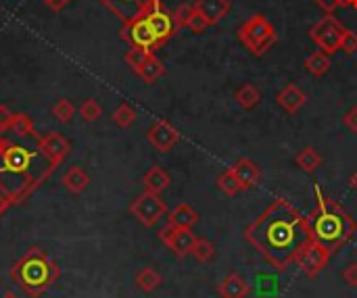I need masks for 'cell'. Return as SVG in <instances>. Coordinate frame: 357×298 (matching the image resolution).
Wrapping results in <instances>:
<instances>
[{"instance_id":"obj_42","label":"cell","mask_w":357,"mask_h":298,"mask_svg":"<svg viewBox=\"0 0 357 298\" xmlns=\"http://www.w3.org/2000/svg\"><path fill=\"white\" fill-rule=\"evenodd\" d=\"M71 0H44V4L50 8V10H63Z\"/></svg>"},{"instance_id":"obj_33","label":"cell","mask_w":357,"mask_h":298,"mask_svg":"<svg viewBox=\"0 0 357 298\" xmlns=\"http://www.w3.org/2000/svg\"><path fill=\"white\" fill-rule=\"evenodd\" d=\"M79 115H82V119H84V121H88V123L98 121V119H100V115H102V107H100L94 98H88V100H84V102H82V107H79Z\"/></svg>"},{"instance_id":"obj_37","label":"cell","mask_w":357,"mask_h":298,"mask_svg":"<svg viewBox=\"0 0 357 298\" xmlns=\"http://www.w3.org/2000/svg\"><path fill=\"white\" fill-rule=\"evenodd\" d=\"M343 280L347 286L357 288V263H349L345 269H343Z\"/></svg>"},{"instance_id":"obj_40","label":"cell","mask_w":357,"mask_h":298,"mask_svg":"<svg viewBox=\"0 0 357 298\" xmlns=\"http://www.w3.org/2000/svg\"><path fill=\"white\" fill-rule=\"evenodd\" d=\"M343 121H345V125H347V127H349L351 132H357V107L349 109V111L345 113Z\"/></svg>"},{"instance_id":"obj_24","label":"cell","mask_w":357,"mask_h":298,"mask_svg":"<svg viewBox=\"0 0 357 298\" xmlns=\"http://www.w3.org/2000/svg\"><path fill=\"white\" fill-rule=\"evenodd\" d=\"M333 61H331V54H326L324 50H318L314 54H310L305 58V69L314 75V77H322L324 73H328Z\"/></svg>"},{"instance_id":"obj_8","label":"cell","mask_w":357,"mask_h":298,"mask_svg":"<svg viewBox=\"0 0 357 298\" xmlns=\"http://www.w3.org/2000/svg\"><path fill=\"white\" fill-rule=\"evenodd\" d=\"M119 36H121V40H126L130 46L144 48V50H149V52H155V50H159V48L163 46V44L159 42L157 33L153 31V27H151V23L146 21L144 15L138 17V19H134V21H130V23H123Z\"/></svg>"},{"instance_id":"obj_39","label":"cell","mask_w":357,"mask_h":298,"mask_svg":"<svg viewBox=\"0 0 357 298\" xmlns=\"http://www.w3.org/2000/svg\"><path fill=\"white\" fill-rule=\"evenodd\" d=\"M326 15H333L339 6H341V0H314Z\"/></svg>"},{"instance_id":"obj_34","label":"cell","mask_w":357,"mask_h":298,"mask_svg":"<svg viewBox=\"0 0 357 298\" xmlns=\"http://www.w3.org/2000/svg\"><path fill=\"white\" fill-rule=\"evenodd\" d=\"M192 15H195V4L182 2V4H180L176 10H174V19H176V25H178V29H180V27H186Z\"/></svg>"},{"instance_id":"obj_14","label":"cell","mask_w":357,"mask_h":298,"mask_svg":"<svg viewBox=\"0 0 357 298\" xmlns=\"http://www.w3.org/2000/svg\"><path fill=\"white\" fill-rule=\"evenodd\" d=\"M102 2L115 17L121 19V23H130L142 15L157 2V0H98Z\"/></svg>"},{"instance_id":"obj_18","label":"cell","mask_w":357,"mask_h":298,"mask_svg":"<svg viewBox=\"0 0 357 298\" xmlns=\"http://www.w3.org/2000/svg\"><path fill=\"white\" fill-rule=\"evenodd\" d=\"M276 100H278V104H280L287 113H297V111L305 104L307 96H305V92H303L299 86L289 84L287 88H282V90L278 92Z\"/></svg>"},{"instance_id":"obj_43","label":"cell","mask_w":357,"mask_h":298,"mask_svg":"<svg viewBox=\"0 0 357 298\" xmlns=\"http://www.w3.org/2000/svg\"><path fill=\"white\" fill-rule=\"evenodd\" d=\"M6 146H8V142L0 136V157H2V152H4V148H6Z\"/></svg>"},{"instance_id":"obj_30","label":"cell","mask_w":357,"mask_h":298,"mask_svg":"<svg viewBox=\"0 0 357 298\" xmlns=\"http://www.w3.org/2000/svg\"><path fill=\"white\" fill-rule=\"evenodd\" d=\"M52 115H54V119H56L59 123H69V121L73 119V115H75V107H73L71 100L59 98V100L52 104Z\"/></svg>"},{"instance_id":"obj_13","label":"cell","mask_w":357,"mask_h":298,"mask_svg":"<svg viewBox=\"0 0 357 298\" xmlns=\"http://www.w3.org/2000/svg\"><path fill=\"white\" fill-rule=\"evenodd\" d=\"M149 144L159 150V152H169L178 142H180V132L167 121V119H159L151 125L149 134H146Z\"/></svg>"},{"instance_id":"obj_9","label":"cell","mask_w":357,"mask_h":298,"mask_svg":"<svg viewBox=\"0 0 357 298\" xmlns=\"http://www.w3.org/2000/svg\"><path fill=\"white\" fill-rule=\"evenodd\" d=\"M36 140H38V152L48 161L46 173L50 175V173L69 157L71 144H69V140H67L63 134H59V132H48V134H42V136L36 134Z\"/></svg>"},{"instance_id":"obj_46","label":"cell","mask_w":357,"mask_h":298,"mask_svg":"<svg viewBox=\"0 0 357 298\" xmlns=\"http://www.w3.org/2000/svg\"><path fill=\"white\" fill-rule=\"evenodd\" d=\"M2 298H19V297H15L13 292H6V295H4V297H2Z\"/></svg>"},{"instance_id":"obj_28","label":"cell","mask_w":357,"mask_h":298,"mask_svg":"<svg viewBox=\"0 0 357 298\" xmlns=\"http://www.w3.org/2000/svg\"><path fill=\"white\" fill-rule=\"evenodd\" d=\"M192 257L199 261V263H209L213 261L215 257V244L207 238H197L195 242V249H192Z\"/></svg>"},{"instance_id":"obj_16","label":"cell","mask_w":357,"mask_h":298,"mask_svg":"<svg viewBox=\"0 0 357 298\" xmlns=\"http://www.w3.org/2000/svg\"><path fill=\"white\" fill-rule=\"evenodd\" d=\"M249 292H251V288H249L247 280L241 274H236V272L228 274L218 284V295L222 298H247Z\"/></svg>"},{"instance_id":"obj_19","label":"cell","mask_w":357,"mask_h":298,"mask_svg":"<svg viewBox=\"0 0 357 298\" xmlns=\"http://www.w3.org/2000/svg\"><path fill=\"white\" fill-rule=\"evenodd\" d=\"M142 184H144V190L155 192V194H161L163 190L169 188L172 178H169V173H167L163 167L155 165V167H151V169L142 175Z\"/></svg>"},{"instance_id":"obj_38","label":"cell","mask_w":357,"mask_h":298,"mask_svg":"<svg viewBox=\"0 0 357 298\" xmlns=\"http://www.w3.org/2000/svg\"><path fill=\"white\" fill-rule=\"evenodd\" d=\"M13 115H15V113H10V109H8L6 104H0V132H6V130H10Z\"/></svg>"},{"instance_id":"obj_23","label":"cell","mask_w":357,"mask_h":298,"mask_svg":"<svg viewBox=\"0 0 357 298\" xmlns=\"http://www.w3.org/2000/svg\"><path fill=\"white\" fill-rule=\"evenodd\" d=\"M295 163H297V167H299L301 171L314 173V171H318V167L322 165V157H320V152H318L316 148L305 146V148L299 150V155L295 157Z\"/></svg>"},{"instance_id":"obj_27","label":"cell","mask_w":357,"mask_h":298,"mask_svg":"<svg viewBox=\"0 0 357 298\" xmlns=\"http://www.w3.org/2000/svg\"><path fill=\"white\" fill-rule=\"evenodd\" d=\"M10 132L19 138H27V136H36V125L27 113H15L10 121Z\"/></svg>"},{"instance_id":"obj_25","label":"cell","mask_w":357,"mask_h":298,"mask_svg":"<svg viewBox=\"0 0 357 298\" xmlns=\"http://www.w3.org/2000/svg\"><path fill=\"white\" fill-rule=\"evenodd\" d=\"M144 84H153V81H157L159 77H163L165 75V65L155 56V54H151V58L140 67V71L136 73Z\"/></svg>"},{"instance_id":"obj_6","label":"cell","mask_w":357,"mask_h":298,"mask_svg":"<svg viewBox=\"0 0 357 298\" xmlns=\"http://www.w3.org/2000/svg\"><path fill=\"white\" fill-rule=\"evenodd\" d=\"M345 31H347L345 25L335 15H324L310 29V38L316 42V46L320 50H324L326 54H335L341 50V40H343Z\"/></svg>"},{"instance_id":"obj_12","label":"cell","mask_w":357,"mask_h":298,"mask_svg":"<svg viewBox=\"0 0 357 298\" xmlns=\"http://www.w3.org/2000/svg\"><path fill=\"white\" fill-rule=\"evenodd\" d=\"M146 21L151 23L153 31L157 33L159 42L165 44L169 38H174L178 33V25H176V19H174V13H169L161 0H157L149 10H146Z\"/></svg>"},{"instance_id":"obj_32","label":"cell","mask_w":357,"mask_h":298,"mask_svg":"<svg viewBox=\"0 0 357 298\" xmlns=\"http://www.w3.org/2000/svg\"><path fill=\"white\" fill-rule=\"evenodd\" d=\"M218 188H220L224 194H228V196H234V194L241 192V184H238L236 175L232 173V169L224 171V173L218 178Z\"/></svg>"},{"instance_id":"obj_21","label":"cell","mask_w":357,"mask_h":298,"mask_svg":"<svg viewBox=\"0 0 357 298\" xmlns=\"http://www.w3.org/2000/svg\"><path fill=\"white\" fill-rule=\"evenodd\" d=\"M169 224L176 226V228H188L192 230L197 224H199V213L188 205V203H180L172 213H169Z\"/></svg>"},{"instance_id":"obj_1","label":"cell","mask_w":357,"mask_h":298,"mask_svg":"<svg viewBox=\"0 0 357 298\" xmlns=\"http://www.w3.org/2000/svg\"><path fill=\"white\" fill-rule=\"evenodd\" d=\"M245 238L278 269H287L312 240L307 219L284 198H276L247 230Z\"/></svg>"},{"instance_id":"obj_2","label":"cell","mask_w":357,"mask_h":298,"mask_svg":"<svg viewBox=\"0 0 357 298\" xmlns=\"http://www.w3.org/2000/svg\"><path fill=\"white\" fill-rule=\"evenodd\" d=\"M316 196H318L316 209L307 217L310 234L316 242H320L333 255L335 251H339L343 244H347L354 238V234L357 232V224L339 203L322 196L320 188H316Z\"/></svg>"},{"instance_id":"obj_45","label":"cell","mask_w":357,"mask_h":298,"mask_svg":"<svg viewBox=\"0 0 357 298\" xmlns=\"http://www.w3.org/2000/svg\"><path fill=\"white\" fill-rule=\"evenodd\" d=\"M354 4V0H341V6H351Z\"/></svg>"},{"instance_id":"obj_3","label":"cell","mask_w":357,"mask_h":298,"mask_svg":"<svg viewBox=\"0 0 357 298\" xmlns=\"http://www.w3.org/2000/svg\"><path fill=\"white\" fill-rule=\"evenodd\" d=\"M10 280L27 297H42L61 276L59 265L38 246L29 249L8 272Z\"/></svg>"},{"instance_id":"obj_5","label":"cell","mask_w":357,"mask_h":298,"mask_svg":"<svg viewBox=\"0 0 357 298\" xmlns=\"http://www.w3.org/2000/svg\"><path fill=\"white\" fill-rule=\"evenodd\" d=\"M31 161H33V152L23 148V146H15L8 142V146L4 148L2 157H0V173H8L17 180L23 182H33L36 186L42 184L40 178H31L29 169H31Z\"/></svg>"},{"instance_id":"obj_26","label":"cell","mask_w":357,"mask_h":298,"mask_svg":"<svg viewBox=\"0 0 357 298\" xmlns=\"http://www.w3.org/2000/svg\"><path fill=\"white\" fill-rule=\"evenodd\" d=\"M234 100H236V104H238V107H243V109L251 111V109H255V107L259 104V100H261V92H259L253 84H245L243 88H238V90H236Z\"/></svg>"},{"instance_id":"obj_10","label":"cell","mask_w":357,"mask_h":298,"mask_svg":"<svg viewBox=\"0 0 357 298\" xmlns=\"http://www.w3.org/2000/svg\"><path fill=\"white\" fill-rule=\"evenodd\" d=\"M331 259V251L324 249L320 242H316L314 238L310 242L303 244V249L297 253L295 257V263L301 267V272L307 276V278H316L328 263Z\"/></svg>"},{"instance_id":"obj_17","label":"cell","mask_w":357,"mask_h":298,"mask_svg":"<svg viewBox=\"0 0 357 298\" xmlns=\"http://www.w3.org/2000/svg\"><path fill=\"white\" fill-rule=\"evenodd\" d=\"M195 8L209 21V25L220 23L232 8L230 0H197Z\"/></svg>"},{"instance_id":"obj_47","label":"cell","mask_w":357,"mask_h":298,"mask_svg":"<svg viewBox=\"0 0 357 298\" xmlns=\"http://www.w3.org/2000/svg\"><path fill=\"white\" fill-rule=\"evenodd\" d=\"M351 8H356V10H357V0H354V4H351Z\"/></svg>"},{"instance_id":"obj_11","label":"cell","mask_w":357,"mask_h":298,"mask_svg":"<svg viewBox=\"0 0 357 298\" xmlns=\"http://www.w3.org/2000/svg\"><path fill=\"white\" fill-rule=\"evenodd\" d=\"M159 240L180 259H184L186 255H192L197 236L192 234V230L188 228H176L172 224H167L165 228L159 230Z\"/></svg>"},{"instance_id":"obj_29","label":"cell","mask_w":357,"mask_h":298,"mask_svg":"<svg viewBox=\"0 0 357 298\" xmlns=\"http://www.w3.org/2000/svg\"><path fill=\"white\" fill-rule=\"evenodd\" d=\"M151 54H155V52H149V50H144V48L130 46V50L126 52V65H128L134 73H138L140 67L151 58Z\"/></svg>"},{"instance_id":"obj_4","label":"cell","mask_w":357,"mask_h":298,"mask_svg":"<svg viewBox=\"0 0 357 298\" xmlns=\"http://www.w3.org/2000/svg\"><path fill=\"white\" fill-rule=\"evenodd\" d=\"M238 40L251 50V54L255 56H264L278 40L274 25L268 21L266 15L257 13L251 15L241 27H238Z\"/></svg>"},{"instance_id":"obj_22","label":"cell","mask_w":357,"mask_h":298,"mask_svg":"<svg viewBox=\"0 0 357 298\" xmlns=\"http://www.w3.org/2000/svg\"><path fill=\"white\" fill-rule=\"evenodd\" d=\"M134 284H136L138 290L151 295V292H155V290L163 284V276H161L155 267H142V269L136 272Z\"/></svg>"},{"instance_id":"obj_44","label":"cell","mask_w":357,"mask_h":298,"mask_svg":"<svg viewBox=\"0 0 357 298\" xmlns=\"http://www.w3.org/2000/svg\"><path fill=\"white\" fill-rule=\"evenodd\" d=\"M351 188H354V190H357V171L354 173V175H351Z\"/></svg>"},{"instance_id":"obj_36","label":"cell","mask_w":357,"mask_h":298,"mask_svg":"<svg viewBox=\"0 0 357 298\" xmlns=\"http://www.w3.org/2000/svg\"><path fill=\"white\" fill-rule=\"evenodd\" d=\"M341 50H343L345 54H354V52H357L356 31H351V29H347V31H345V36H343V40H341Z\"/></svg>"},{"instance_id":"obj_15","label":"cell","mask_w":357,"mask_h":298,"mask_svg":"<svg viewBox=\"0 0 357 298\" xmlns=\"http://www.w3.org/2000/svg\"><path fill=\"white\" fill-rule=\"evenodd\" d=\"M232 173L236 175L238 184H241V190H251L259 184L261 180V171L259 167L251 161V159H241L238 163H234V167H230Z\"/></svg>"},{"instance_id":"obj_31","label":"cell","mask_w":357,"mask_h":298,"mask_svg":"<svg viewBox=\"0 0 357 298\" xmlns=\"http://www.w3.org/2000/svg\"><path fill=\"white\" fill-rule=\"evenodd\" d=\"M113 121L119 125V127H130L134 121H136V111L128 104V102H121L115 111H113Z\"/></svg>"},{"instance_id":"obj_20","label":"cell","mask_w":357,"mask_h":298,"mask_svg":"<svg viewBox=\"0 0 357 298\" xmlns=\"http://www.w3.org/2000/svg\"><path fill=\"white\" fill-rule=\"evenodd\" d=\"M63 186L71 192V194H82L86 192V188L90 186V175L79 167V165H73L65 171L63 175Z\"/></svg>"},{"instance_id":"obj_41","label":"cell","mask_w":357,"mask_h":298,"mask_svg":"<svg viewBox=\"0 0 357 298\" xmlns=\"http://www.w3.org/2000/svg\"><path fill=\"white\" fill-rule=\"evenodd\" d=\"M13 207V201H10V196L8 194H4L2 190H0V215H4L8 209Z\"/></svg>"},{"instance_id":"obj_7","label":"cell","mask_w":357,"mask_h":298,"mask_svg":"<svg viewBox=\"0 0 357 298\" xmlns=\"http://www.w3.org/2000/svg\"><path fill=\"white\" fill-rule=\"evenodd\" d=\"M130 213H132L144 228H153V226H157V224L165 217L167 205H165V201H163L159 194L144 190L142 194H138V196L132 201Z\"/></svg>"},{"instance_id":"obj_35","label":"cell","mask_w":357,"mask_h":298,"mask_svg":"<svg viewBox=\"0 0 357 298\" xmlns=\"http://www.w3.org/2000/svg\"><path fill=\"white\" fill-rule=\"evenodd\" d=\"M186 27H190V31H195V33H201V31H205L209 27V21L195 8V15L190 17V21H188Z\"/></svg>"}]
</instances>
